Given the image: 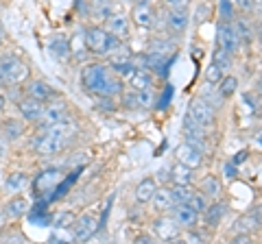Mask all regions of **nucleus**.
<instances>
[{
	"instance_id": "37",
	"label": "nucleus",
	"mask_w": 262,
	"mask_h": 244,
	"mask_svg": "<svg viewBox=\"0 0 262 244\" xmlns=\"http://www.w3.org/2000/svg\"><path fill=\"white\" fill-rule=\"evenodd\" d=\"M96 107L101 111H116V101L112 96H96Z\"/></svg>"
},
{
	"instance_id": "19",
	"label": "nucleus",
	"mask_w": 262,
	"mask_h": 244,
	"mask_svg": "<svg viewBox=\"0 0 262 244\" xmlns=\"http://www.w3.org/2000/svg\"><path fill=\"white\" fill-rule=\"evenodd\" d=\"M188 22H190V13H188V9H168L166 11V24L175 35L184 33V31L188 29Z\"/></svg>"
},
{
	"instance_id": "41",
	"label": "nucleus",
	"mask_w": 262,
	"mask_h": 244,
	"mask_svg": "<svg viewBox=\"0 0 262 244\" xmlns=\"http://www.w3.org/2000/svg\"><path fill=\"white\" fill-rule=\"evenodd\" d=\"M188 3H190V0H164V5H166L168 9H188Z\"/></svg>"
},
{
	"instance_id": "1",
	"label": "nucleus",
	"mask_w": 262,
	"mask_h": 244,
	"mask_svg": "<svg viewBox=\"0 0 262 244\" xmlns=\"http://www.w3.org/2000/svg\"><path fill=\"white\" fill-rule=\"evenodd\" d=\"M81 85L92 96H112V99L120 96L125 89L122 79L103 61H92L81 70Z\"/></svg>"
},
{
	"instance_id": "21",
	"label": "nucleus",
	"mask_w": 262,
	"mask_h": 244,
	"mask_svg": "<svg viewBox=\"0 0 262 244\" xmlns=\"http://www.w3.org/2000/svg\"><path fill=\"white\" fill-rule=\"evenodd\" d=\"M151 203L155 205V209L158 211H170L175 207V199H173V190L170 188H158L155 190V194H153V199H151Z\"/></svg>"
},
{
	"instance_id": "46",
	"label": "nucleus",
	"mask_w": 262,
	"mask_h": 244,
	"mask_svg": "<svg viewBox=\"0 0 262 244\" xmlns=\"http://www.w3.org/2000/svg\"><path fill=\"white\" fill-rule=\"evenodd\" d=\"M256 37H258V42L262 44V22H258V27H256Z\"/></svg>"
},
{
	"instance_id": "17",
	"label": "nucleus",
	"mask_w": 262,
	"mask_h": 244,
	"mask_svg": "<svg viewBox=\"0 0 262 244\" xmlns=\"http://www.w3.org/2000/svg\"><path fill=\"white\" fill-rule=\"evenodd\" d=\"M3 207H5L7 218H9V221H18V218H22V216L29 214L31 203H29L27 197H20V194H18V197H11Z\"/></svg>"
},
{
	"instance_id": "18",
	"label": "nucleus",
	"mask_w": 262,
	"mask_h": 244,
	"mask_svg": "<svg viewBox=\"0 0 262 244\" xmlns=\"http://www.w3.org/2000/svg\"><path fill=\"white\" fill-rule=\"evenodd\" d=\"M125 83L136 89V92H142V89H151L153 87V75L146 68H136L131 75L125 79Z\"/></svg>"
},
{
	"instance_id": "34",
	"label": "nucleus",
	"mask_w": 262,
	"mask_h": 244,
	"mask_svg": "<svg viewBox=\"0 0 262 244\" xmlns=\"http://www.w3.org/2000/svg\"><path fill=\"white\" fill-rule=\"evenodd\" d=\"M120 101H122V107H125V109H138V107H140L136 89H127V92L122 89V92H120Z\"/></svg>"
},
{
	"instance_id": "40",
	"label": "nucleus",
	"mask_w": 262,
	"mask_h": 244,
	"mask_svg": "<svg viewBox=\"0 0 262 244\" xmlns=\"http://www.w3.org/2000/svg\"><path fill=\"white\" fill-rule=\"evenodd\" d=\"M68 223H75V216H72L70 211H66V214H61L53 225H55V227H70Z\"/></svg>"
},
{
	"instance_id": "35",
	"label": "nucleus",
	"mask_w": 262,
	"mask_h": 244,
	"mask_svg": "<svg viewBox=\"0 0 262 244\" xmlns=\"http://www.w3.org/2000/svg\"><path fill=\"white\" fill-rule=\"evenodd\" d=\"M234 3L232 0H221L219 3V15H221V22H232L234 20Z\"/></svg>"
},
{
	"instance_id": "10",
	"label": "nucleus",
	"mask_w": 262,
	"mask_h": 244,
	"mask_svg": "<svg viewBox=\"0 0 262 244\" xmlns=\"http://www.w3.org/2000/svg\"><path fill=\"white\" fill-rule=\"evenodd\" d=\"M15 109H18L20 118H22L24 122L37 125L39 118H42V111H44V103L31 99V96H22V99L15 103Z\"/></svg>"
},
{
	"instance_id": "24",
	"label": "nucleus",
	"mask_w": 262,
	"mask_h": 244,
	"mask_svg": "<svg viewBox=\"0 0 262 244\" xmlns=\"http://www.w3.org/2000/svg\"><path fill=\"white\" fill-rule=\"evenodd\" d=\"M155 190H158V183H155L153 177L142 179V181L138 183V188H136V201L138 203H151Z\"/></svg>"
},
{
	"instance_id": "9",
	"label": "nucleus",
	"mask_w": 262,
	"mask_h": 244,
	"mask_svg": "<svg viewBox=\"0 0 262 244\" xmlns=\"http://www.w3.org/2000/svg\"><path fill=\"white\" fill-rule=\"evenodd\" d=\"M188 116H190L192 120H196L201 127H212L214 125V107L206 101V99H194L190 103V107H188Z\"/></svg>"
},
{
	"instance_id": "22",
	"label": "nucleus",
	"mask_w": 262,
	"mask_h": 244,
	"mask_svg": "<svg viewBox=\"0 0 262 244\" xmlns=\"http://www.w3.org/2000/svg\"><path fill=\"white\" fill-rule=\"evenodd\" d=\"M57 179H59V170H55V168H48V170H42L39 173V177L35 179V183H33V188H35V192H46V190H51L55 188V183H57Z\"/></svg>"
},
{
	"instance_id": "11",
	"label": "nucleus",
	"mask_w": 262,
	"mask_h": 244,
	"mask_svg": "<svg viewBox=\"0 0 262 244\" xmlns=\"http://www.w3.org/2000/svg\"><path fill=\"white\" fill-rule=\"evenodd\" d=\"M175 155H177V159L182 161V164L190 166L192 170L203 164V151L199 149V146L190 144V142H182V144H179L177 151H175Z\"/></svg>"
},
{
	"instance_id": "13",
	"label": "nucleus",
	"mask_w": 262,
	"mask_h": 244,
	"mask_svg": "<svg viewBox=\"0 0 262 244\" xmlns=\"http://www.w3.org/2000/svg\"><path fill=\"white\" fill-rule=\"evenodd\" d=\"M182 131H184L186 142H190L194 146H203V142H206V127H201L199 122L192 120L188 113H186V118H184Z\"/></svg>"
},
{
	"instance_id": "49",
	"label": "nucleus",
	"mask_w": 262,
	"mask_h": 244,
	"mask_svg": "<svg viewBox=\"0 0 262 244\" xmlns=\"http://www.w3.org/2000/svg\"><path fill=\"white\" fill-rule=\"evenodd\" d=\"M256 7H258L260 11H262V0H256Z\"/></svg>"
},
{
	"instance_id": "26",
	"label": "nucleus",
	"mask_w": 262,
	"mask_h": 244,
	"mask_svg": "<svg viewBox=\"0 0 262 244\" xmlns=\"http://www.w3.org/2000/svg\"><path fill=\"white\" fill-rule=\"evenodd\" d=\"M170 177H173V181L177 185H190V181H192V168L182 164V161H177V164L170 168Z\"/></svg>"
},
{
	"instance_id": "25",
	"label": "nucleus",
	"mask_w": 262,
	"mask_h": 244,
	"mask_svg": "<svg viewBox=\"0 0 262 244\" xmlns=\"http://www.w3.org/2000/svg\"><path fill=\"white\" fill-rule=\"evenodd\" d=\"M0 131H3V135H5L9 142L18 140V137L24 135V120H15V118L5 120L3 127H0Z\"/></svg>"
},
{
	"instance_id": "3",
	"label": "nucleus",
	"mask_w": 262,
	"mask_h": 244,
	"mask_svg": "<svg viewBox=\"0 0 262 244\" xmlns=\"http://www.w3.org/2000/svg\"><path fill=\"white\" fill-rule=\"evenodd\" d=\"M31 77L29 63L20 59L18 55L0 57V87H20Z\"/></svg>"
},
{
	"instance_id": "32",
	"label": "nucleus",
	"mask_w": 262,
	"mask_h": 244,
	"mask_svg": "<svg viewBox=\"0 0 262 244\" xmlns=\"http://www.w3.org/2000/svg\"><path fill=\"white\" fill-rule=\"evenodd\" d=\"M258 227H260L258 221L251 216V211H249L247 216L238 218V223H236V231H238V233H251L253 229H258Z\"/></svg>"
},
{
	"instance_id": "28",
	"label": "nucleus",
	"mask_w": 262,
	"mask_h": 244,
	"mask_svg": "<svg viewBox=\"0 0 262 244\" xmlns=\"http://www.w3.org/2000/svg\"><path fill=\"white\" fill-rule=\"evenodd\" d=\"M27 183H29L27 173H22V170H15V173H11L9 177H7L5 190H9V192H22L24 188H27Z\"/></svg>"
},
{
	"instance_id": "15",
	"label": "nucleus",
	"mask_w": 262,
	"mask_h": 244,
	"mask_svg": "<svg viewBox=\"0 0 262 244\" xmlns=\"http://www.w3.org/2000/svg\"><path fill=\"white\" fill-rule=\"evenodd\" d=\"M105 29L110 31L112 35H116L118 39L129 37V18L125 13H110L105 18Z\"/></svg>"
},
{
	"instance_id": "50",
	"label": "nucleus",
	"mask_w": 262,
	"mask_h": 244,
	"mask_svg": "<svg viewBox=\"0 0 262 244\" xmlns=\"http://www.w3.org/2000/svg\"><path fill=\"white\" fill-rule=\"evenodd\" d=\"M136 5H140V3H151V0H134Z\"/></svg>"
},
{
	"instance_id": "8",
	"label": "nucleus",
	"mask_w": 262,
	"mask_h": 244,
	"mask_svg": "<svg viewBox=\"0 0 262 244\" xmlns=\"http://www.w3.org/2000/svg\"><path fill=\"white\" fill-rule=\"evenodd\" d=\"M216 44H219V48H223V51L229 55H234L241 48V39H238V33H236V29H234V22H221L219 24Z\"/></svg>"
},
{
	"instance_id": "31",
	"label": "nucleus",
	"mask_w": 262,
	"mask_h": 244,
	"mask_svg": "<svg viewBox=\"0 0 262 244\" xmlns=\"http://www.w3.org/2000/svg\"><path fill=\"white\" fill-rule=\"evenodd\" d=\"M184 205L192 207L194 211H199V214H201V211L208 207V203H206V197H203L201 192H192V190H190V194H188V199H186Z\"/></svg>"
},
{
	"instance_id": "7",
	"label": "nucleus",
	"mask_w": 262,
	"mask_h": 244,
	"mask_svg": "<svg viewBox=\"0 0 262 244\" xmlns=\"http://www.w3.org/2000/svg\"><path fill=\"white\" fill-rule=\"evenodd\" d=\"M98 229V218L92 211L79 216L75 223H72V240L75 242H88Z\"/></svg>"
},
{
	"instance_id": "12",
	"label": "nucleus",
	"mask_w": 262,
	"mask_h": 244,
	"mask_svg": "<svg viewBox=\"0 0 262 244\" xmlns=\"http://www.w3.org/2000/svg\"><path fill=\"white\" fill-rule=\"evenodd\" d=\"M153 229H155V233H158L160 240H166V242L177 240L179 235H182V227H179V225L175 223V218L168 216V214H166V216H160L158 221H155Z\"/></svg>"
},
{
	"instance_id": "5",
	"label": "nucleus",
	"mask_w": 262,
	"mask_h": 244,
	"mask_svg": "<svg viewBox=\"0 0 262 244\" xmlns=\"http://www.w3.org/2000/svg\"><path fill=\"white\" fill-rule=\"evenodd\" d=\"M70 120V107L68 103H66V99H61V96H55V99L46 101L44 103V111H42V118H39L37 122V129L39 127H51V125H57V122H66Z\"/></svg>"
},
{
	"instance_id": "47",
	"label": "nucleus",
	"mask_w": 262,
	"mask_h": 244,
	"mask_svg": "<svg viewBox=\"0 0 262 244\" xmlns=\"http://www.w3.org/2000/svg\"><path fill=\"white\" fill-rule=\"evenodd\" d=\"M225 170H227V177H234V175H236V173H234V166H232V164H227V168H225Z\"/></svg>"
},
{
	"instance_id": "4",
	"label": "nucleus",
	"mask_w": 262,
	"mask_h": 244,
	"mask_svg": "<svg viewBox=\"0 0 262 244\" xmlns=\"http://www.w3.org/2000/svg\"><path fill=\"white\" fill-rule=\"evenodd\" d=\"M83 39H85V48L96 57H107L120 51V39L112 35L105 27H90Z\"/></svg>"
},
{
	"instance_id": "16",
	"label": "nucleus",
	"mask_w": 262,
	"mask_h": 244,
	"mask_svg": "<svg viewBox=\"0 0 262 244\" xmlns=\"http://www.w3.org/2000/svg\"><path fill=\"white\" fill-rule=\"evenodd\" d=\"M155 18H158V15H155V9H153L151 3H140V5L134 7V11H131V20L142 29H151L155 24Z\"/></svg>"
},
{
	"instance_id": "30",
	"label": "nucleus",
	"mask_w": 262,
	"mask_h": 244,
	"mask_svg": "<svg viewBox=\"0 0 262 244\" xmlns=\"http://www.w3.org/2000/svg\"><path fill=\"white\" fill-rule=\"evenodd\" d=\"M236 87H238V81L236 77H223L219 81V94L221 99H229V96L236 94Z\"/></svg>"
},
{
	"instance_id": "36",
	"label": "nucleus",
	"mask_w": 262,
	"mask_h": 244,
	"mask_svg": "<svg viewBox=\"0 0 262 244\" xmlns=\"http://www.w3.org/2000/svg\"><path fill=\"white\" fill-rule=\"evenodd\" d=\"M151 53H158V55H164V57H166L168 53H173V44H170V42H166V39H153V42H151Z\"/></svg>"
},
{
	"instance_id": "39",
	"label": "nucleus",
	"mask_w": 262,
	"mask_h": 244,
	"mask_svg": "<svg viewBox=\"0 0 262 244\" xmlns=\"http://www.w3.org/2000/svg\"><path fill=\"white\" fill-rule=\"evenodd\" d=\"M214 61L219 63L221 68L225 70V68H229V61H232V55H229V53H225L223 48H219V51L214 53Z\"/></svg>"
},
{
	"instance_id": "38",
	"label": "nucleus",
	"mask_w": 262,
	"mask_h": 244,
	"mask_svg": "<svg viewBox=\"0 0 262 244\" xmlns=\"http://www.w3.org/2000/svg\"><path fill=\"white\" fill-rule=\"evenodd\" d=\"M138 103H140V107H151L155 103V96L151 89H142V92H138Z\"/></svg>"
},
{
	"instance_id": "14",
	"label": "nucleus",
	"mask_w": 262,
	"mask_h": 244,
	"mask_svg": "<svg viewBox=\"0 0 262 244\" xmlns=\"http://www.w3.org/2000/svg\"><path fill=\"white\" fill-rule=\"evenodd\" d=\"M170 216L175 218V223L182 227V229H192L196 221H199V211H194L192 207L184 205V203H179V205L170 209Z\"/></svg>"
},
{
	"instance_id": "42",
	"label": "nucleus",
	"mask_w": 262,
	"mask_h": 244,
	"mask_svg": "<svg viewBox=\"0 0 262 244\" xmlns=\"http://www.w3.org/2000/svg\"><path fill=\"white\" fill-rule=\"evenodd\" d=\"M232 3L238 5L243 11H253L256 9V0H232Z\"/></svg>"
},
{
	"instance_id": "43",
	"label": "nucleus",
	"mask_w": 262,
	"mask_h": 244,
	"mask_svg": "<svg viewBox=\"0 0 262 244\" xmlns=\"http://www.w3.org/2000/svg\"><path fill=\"white\" fill-rule=\"evenodd\" d=\"M7 225H9V218H7V211L5 207H0V233L7 229Z\"/></svg>"
},
{
	"instance_id": "2",
	"label": "nucleus",
	"mask_w": 262,
	"mask_h": 244,
	"mask_svg": "<svg viewBox=\"0 0 262 244\" xmlns=\"http://www.w3.org/2000/svg\"><path fill=\"white\" fill-rule=\"evenodd\" d=\"M72 135H75L72 120L57 122V125H51V127H39L35 135L31 137V149L37 155H44V157L57 155V153H61L70 144Z\"/></svg>"
},
{
	"instance_id": "45",
	"label": "nucleus",
	"mask_w": 262,
	"mask_h": 244,
	"mask_svg": "<svg viewBox=\"0 0 262 244\" xmlns=\"http://www.w3.org/2000/svg\"><path fill=\"white\" fill-rule=\"evenodd\" d=\"M5 107H7V96H5V94H0V116H3Z\"/></svg>"
},
{
	"instance_id": "27",
	"label": "nucleus",
	"mask_w": 262,
	"mask_h": 244,
	"mask_svg": "<svg viewBox=\"0 0 262 244\" xmlns=\"http://www.w3.org/2000/svg\"><path fill=\"white\" fill-rule=\"evenodd\" d=\"M199 190H201V194L203 197H210V199H216L219 194H221V190H223V185H221V181H219V177H203L201 179V185H199Z\"/></svg>"
},
{
	"instance_id": "23",
	"label": "nucleus",
	"mask_w": 262,
	"mask_h": 244,
	"mask_svg": "<svg viewBox=\"0 0 262 244\" xmlns=\"http://www.w3.org/2000/svg\"><path fill=\"white\" fill-rule=\"evenodd\" d=\"M234 29H236V33H238L241 44H245V46H249L253 42V37H256V29H253L251 20H247V18H238V20H236Z\"/></svg>"
},
{
	"instance_id": "48",
	"label": "nucleus",
	"mask_w": 262,
	"mask_h": 244,
	"mask_svg": "<svg viewBox=\"0 0 262 244\" xmlns=\"http://www.w3.org/2000/svg\"><path fill=\"white\" fill-rule=\"evenodd\" d=\"M256 89H258V94H260V96H262V79H260V81H258V85H256Z\"/></svg>"
},
{
	"instance_id": "20",
	"label": "nucleus",
	"mask_w": 262,
	"mask_h": 244,
	"mask_svg": "<svg viewBox=\"0 0 262 244\" xmlns=\"http://www.w3.org/2000/svg\"><path fill=\"white\" fill-rule=\"evenodd\" d=\"M48 51H51V57L55 61H68L70 55H72V46H70V42L63 35H57V37L51 39Z\"/></svg>"
},
{
	"instance_id": "33",
	"label": "nucleus",
	"mask_w": 262,
	"mask_h": 244,
	"mask_svg": "<svg viewBox=\"0 0 262 244\" xmlns=\"http://www.w3.org/2000/svg\"><path fill=\"white\" fill-rule=\"evenodd\" d=\"M223 77H225V75H223V68H221L216 61H212L210 66L206 68V81H208V83L219 85V81L223 79Z\"/></svg>"
},
{
	"instance_id": "6",
	"label": "nucleus",
	"mask_w": 262,
	"mask_h": 244,
	"mask_svg": "<svg viewBox=\"0 0 262 244\" xmlns=\"http://www.w3.org/2000/svg\"><path fill=\"white\" fill-rule=\"evenodd\" d=\"M22 92H24V96H31V99L42 101V103L55 99V96H59L57 94V89L44 79H27L22 83Z\"/></svg>"
},
{
	"instance_id": "29",
	"label": "nucleus",
	"mask_w": 262,
	"mask_h": 244,
	"mask_svg": "<svg viewBox=\"0 0 262 244\" xmlns=\"http://www.w3.org/2000/svg\"><path fill=\"white\" fill-rule=\"evenodd\" d=\"M203 214H206V223L210 227H216L221 223V218L225 216V203H214V205H208L203 209Z\"/></svg>"
},
{
	"instance_id": "44",
	"label": "nucleus",
	"mask_w": 262,
	"mask_h": 244,
	"mask_svg": "<svg viewBox=\"0 0 262 244\" xmlns=\"http://www.w3.org/2000/svg\"><path fill=\"white\" fill-rule=\"evenodd\" d=\"M251 216H253V218H256V221H258V225L262 227V205H258V207H253V209H251Z\"/></svg>"
}]
</instances>
